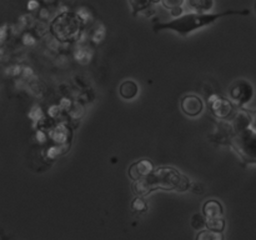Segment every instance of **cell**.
Returning a JSON list of instances; mask_svg holds the SVG:
<instances>
[{
    "mask_svg": "<svg viewBox=\"0 0 256 240\" xmlns=\"http://www.w3.org/2000/svg\"><path fill=\"white\" fill-rule=\"evenodd\" d=\"M230 15H242L246 16L250 15L249 9H230L220 12H185L180 15L179 18H174L170 22H158L152 25L154 32H165V30H172L182 36H188L192 32L202 28L210 26L219 22L222 18L230 16Z\"/></svg>",
    "mask_w": 256,
    "mask_h": 240,
    "instance_id": "obj_1",
    "label": "cell"
},
{
    "mask_svg": "<svg viewBox=\"0 0 256 240\" xmlns=\"http://www.w3.org/2000/svg\"><path fill=\"white\" fill-rule=\"evenodd\" d=\"M192 188V180L172 166L154 169L148 176L132 182V192L139 196H145L154 190H174L184 192Z\"/></svg>",
    "mask_w": 256,
    "mask_h": 240,
    "instance_id": "obj_2",
    "label": "cell"
},
{
    "mask_svg": "<svg viewBox=\"0 0 256 240\" xmlns=\"http://www.w3.org/2000/svg\"><path fill=\"white\" fill-rule=\"evenodd\" d=\"M84 19L79 12H62L54 18L50 24V32L56 40L62 42H74L82 35Z\"/></svg>",
    "mask_w": 256,
    "mask_h": 240,
    "instance_id": "obj_3",
    "label": "cell"
},
{
    "mask_svg": "<svg viewBox=\"0 0 256 240\" xmlns=\"http://www.w3.org/2000/svg\"><path fill=\"white\" fill-rule=\"evenodd\" d=\"M229 145L245 165H256V132L252 128L232 132L229 135Z\"/></svg>",
    "mask_w": 256,
    "mask_h": 240,
    "instance_id": "obj_4",
    "label": "cell"
},
{
    "mask_svg": "<svg viewBox=\"0 0 256 240\" xmlns=\"http://www.w3.org/2000/svg\"><path fill=\"white\" fill-rule=\"evenodd\" d=\"M255 94L254 86L248 80L240 79L232 84L229 89L230 100L236 105L238 108H244L252 100Z\"/></svg>",
    "mask_w": 256,
    "mask_h": 240,
    "instance_id": "obj_5",
    "label": "cell"
},
{
    "mask_svg": "<svg viewBox=\"0 0 256 240\" xmlns=\"http://www.w3.org/2000/svg\"><path fill=\"white\" fill-rule=\"evenodd\" d=\"M209 105L212 114L216 118H219V119H226L234 112V104L232 102V100L218 96V95L210 98Z\"/></svg>",
    "mask_w": 256,
    "mask_h": 240,
    "instance_id": "obj_6",
    "label": "cell"
},
{
    "mask_svg": "<svg viewBox=\"0 0 256 240\" xmlns=\"http://www.w3.org/2000/svg\"><path fill=\"white\" fill-rule=\"evenodd\" d=\"M154 169L155 168L152 160L140 159L130 165L129 170H128V175H129V178L132 182H136V180H140L142 179V178L148 176Z\"/></svg>",
    "mask_w": 256,
    "mask_h": 240,
    "instance_id": "obj_7",
    "label": "cell"
},
{
    "mask_svg": "<svg viewBox=\"0 0 256 240\" xmlns=\"http://www.w3.org/2000/svg\"><path fill=\"white\" fill-rule=\"evenodd\" d=\"M180 108H182V112L185 115L194 118L202 112L204 102L199 96H196V95H186V96H184L182 99Z\"/></svg>",
    "mask_w": 256,
    "mask_h": 240,
    "instance_id": "obj_8",
    "label": "cell"
},
{
    "mask_svg": "<svg viewBox=\"0 0 256 240\" xmlns=\"http://www.w3.org/2000/svg\"><path fill=\"white\" fill-rule=\"evenodd\" d=\"M202 214L206 219H215V218H222L224 215V208L219 200L210 199L206 200L202 205Z\"/></svg>",
    "mask_w": 256,
    "mask_h": 240,
    "instance_id": "obj_9",
    "label": "cell"
},
{
    "mask_svg": "<svg viewBox=\"0 0 256 240\" xmlns=\"http://www.w3.org/2000/svg\"><path fill=\"white\" fill-rule=\"evenodd\" d=\"M119 94L122 99L125 100H132L136 98L139 94V86L134 80H125L120 84L119 86Z\"/></svg>",
    "mask_w": 256,
    "mask_h": 240,
    "instance_id": "obj_10",
    "label": "cell"
},
{
    "mask_svg": "<svg viewBox=\"0 0 256 240\" xmlns=\"http://www.w3.org/2000/svg\"><path fill=\"white\" fill-rule=\"evenodd\" d=\"M188 8L198 12H209L214 8V0H185Z\"/></svg>",
    "mask_w": 256,
    "mask_h": 240,
    "instance_id": "obj_11",
    "label": "cell"
},
{
    "mask_svg": "<svg viewBox=\"0 0 256 240\" xmlns=\"http://www.w3.org/2000/svg\"><path fill=\"white\" fill-rule=\"evenodd\" d=\"M132 10V16H138L140 12H145L152 8V0H129Z\"/></svg>",
    "mask_w": 256,
    "mask_h": 240,
    "instance_id": "obj_12",
    "label": "cell"
},
{
    "mask_svg": "<svg viewBox=\"0 0 256 240\" xmlns=\"http://www.w3.org/2000/svg\"><path fill=\"white\" fill-rule=\"evenodd\" d=\"M195 240H225V236L222 232H214L206 228L198 232Z\"/></svg>",
    "mask_w": 256,
    "mask_h": 240,
    "instance_id": "obj_13",
    "label": "cell"
},
{
    "mask_svg": "<svg viewBox=\"0 0 256 240\" xmlns=\"http://www.w3.org/2000/svg\"><path fill=\"white\" fill-rule=\"evenodd\" d=\"M132 212H148L149 206H148V202L146 200L144 199V196H139V195H136L135 199L132 200Z\"/></svg>",
    "mask_w": 256,
    "mask_h": 240,
    "instance_id": "obj_14",
    "label": "cell"
},
{
    "mask_svg": "<svg viewBox=\"0 0 256 240\" xmlns=\"http://www.w3.org/2000/svg\"><path fill=\"white\" fill-rule=\"evenodd\" d=\"M224 218H215V219H206V228L214 232H224L225 229Z\"/></svg>",
    "mask_w": 256,
    "mask_h": 240,
    "instance_id": "obj_15",
    "label": "cell"
},
{
    "mask_svg": "<svg viewBox=\"0 0 256 240\" xmlns=\"http://www.w3.org/2000/svg\"><path fill=\"white\" fill-rule=\"evenodd\" d=\"M192 225L194 229L202 230L206 226V218L204 214H194L192 218Z\"/></svg>",
    "mask_w": 256,
    "mask_h": 240,
    "instance_id": "obj_16",
    "label": "cell"
},
{
    "mask_svg": "<svg viewBox=\"0 0 256 240\" xmlns=\"http://www.w3.org/2000/svg\"><path fill=\"white\" fill-rule=\"evenodd\" d=\"M185 2V0H162V4L165 9L172 10L174 8H179L182 6Z\"/></svg>",
    "mask_w": 256,
    "mask_h": 240,
    "instance_id": "obj_17",
    "label": "cell"
},
{
    "mask_svg": "<svg viewBox=\"0 0 256 240\" xmlns=\"http://www.w3.org/2000/svg\"><path fill=\"white\" fill-rule=\"evenodd\" d=\"M250 114V128L256 132V109L255 110H249Z\"/></svg>",
    "mask_w": 256,
    "mask_h": 240,
    "instance_id": "obj_18",
    "label": "cell"
},
{
    "mask_svg": "<svg viewBox=\"0 0 256 240\" xmlns=\"http://www.w3.org/2000/svg\"><path fill=\"white\" fill-rule=\"evenodd\" d=\"M182 12H184V10H182V6H179V8H174V9L170 10V14H172V19H174V18H179L180 15L184 14Z\"/></svg>",
    "mask_w": 256,
    "mask_h": 240,
    "instance_id": "obj_19",
    "label": "cell"
},
{
    "mask_svg": "<svg viewBox=\"0 0 256 240\" xmlns=\"http://www.w3.org/2000/svg\"><path fill=\"white\" fill-rule=\"evenodd\" d=\"M152 4H159V2H162V0H152Z\"/></svg>",
    "mask_w": 256,
    "mask_h": 240,
    "instance_id": "obj_20",
    "label": "cell"
},
{
    "mask_svg": "<svg viewBox=\"0 0 256 240\" xmlns=\"http://www.w3.org/2000/svg\"><path fill=\"white\" fill-rule=\"evenodd\" d=\"M254 12H256V0H255V2H254Z\"/></svg>",
    "mask_w": 256,
    "mask_h": 240,
    "instance_id": "obj_21",
    "label": "cell"
}]
</instances>
